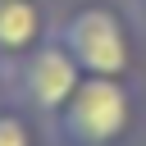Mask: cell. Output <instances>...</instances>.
<instances>
[{
	"label": "cell",
	"mask_w": 146,
	"mask_h": 146,
	"mask_svg": "<svg viewBox=\"0 0 146 146\" xmlns=\"http://www.w3.org/2000/svg\"><path fill=\"white\" fill-rule=\"evenodd\" d=\"M0 146H32V128H27L23 114L0 110Z\"/></svg>",
	"instance_id": "cell-5"
},
{
	"label": "cell",
	"mask_w": 146,
	"mask_h": 146,
	"mask_svg": "<svg viewBox=\"0 0 146 146\" xmlns=\"http://www.w3.org/2000/svg\"><path fill=\"white\" fill-rule=\"evenodd\" d=\"M46 41V14L36 0H0V55L23 59Z\"/></svg>",
	"instance_id": "cell-4"
},
{
	"label": "cell",
	"mask_w": 146,
	"mask_h": 146,
	"mask_svg": "<svg viewBox=\"0 0 146 146\" xmlns=\"http://www.w3.org/2000/svg\"><path fill=\"white\" fill-rule=\"evenodd\" d=\"M132 123V96L119 78H82L68 105L55 114V128L68 146H114Z\"/></svg>",
	"instance_id": "cell-1"
},
{
	"label": "cell",
	"mask_w": 146,
	"mask_h": 146,
	"mask_svg": "<svg viewBox=\"0 0 146 146\" xmlns=\"http://www.w3.org/2000/svg\"><path fill=\"white\" fill-rule=\"evenodd\" d=\"M59 46L73 55V64L91 78H119L132 64L128 27L110 5H82L59 23Z\"/></svg>",
	"instance_id": "cell-2"
},
{
	"label": "cell",
	"mask_w": 146,
	"mask_h": 146,
	"mask_svg": "<svg viewBox=\"0 0 146 146\" xmlns=\"http://www.w3.org/2000/svg\"><path fill=\"white\" fill-rule=\"evenodd\" d=\"M141 9H146V0H141Z\"/></svg>",
	"instance_id": "cell-6"
},
{
	"label": "cell",
	"mask_w": 146,
	"mask_h": 146,
	"mask_svg": "<svg viewBox=\"0 0 146 146\" xmlns=\"http://www.w3.org/2000/svg\"><path fill=\"white\" fill-rule=\"evenodd\" d=\"M0 100H5V91H0Z\"/></svg>",
	"instance_id": "cell-7"
},
{
	"label": "cell",
	"mask_w": 146,
	"mask_h": 146,
	"mask_svg": "<svg viewBox=\"0 0 146 146\" xmlns=\"http://www.w3.org/2000/svg\"><path fill=\"white\" fill-rule=\"evenodd\" d=\"M82 78L87 73L73 64V55L59 46V36L41 41L32 55L18 59V96H23V105H32L36 114H50V119L68 105V96L78 91Z\"/></svg>",
	"instance_id": "cell-3"
}]
</instances>
